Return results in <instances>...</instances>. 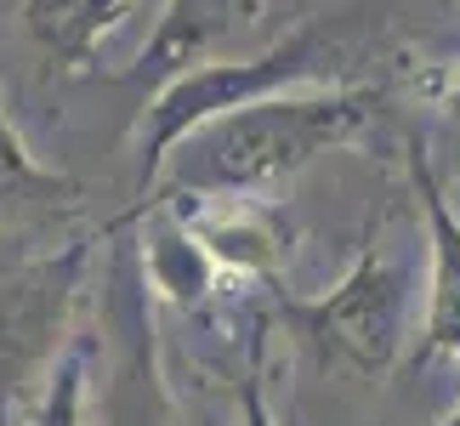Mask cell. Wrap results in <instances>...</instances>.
<instances>
[{
    "instance_id": "cell-1",
    "label": "cell",
    "mask_w": 460,
    "mask_h": 426,
    "mask_svg": "<svg viewBox=\"0 0 460 426\" xmlns=\"http://www.w3.org/2000/svg\"><path fill=\"white\" fill-rule=\"evenodd\" d=\"M381 58V23L376 6H341V12H318L307 23H296L285 40L251 51V58H217L199 63L188 75L165 80L159 92L143 102V120H137V205L143 210L159 188V171H165L171 148L182 142L193 126L217 120L227 109H244V102L279 97V92H330V85H369L358 80L364 63Z\"/></svg>"
},
{
    "instance_id": "cell-2",
    "label": "cell",
    "mask_w": 460,
    "mask_h": 426,
    "mask_svg": "<svg viewBox=\"0 0 460 426\" xmlns=\"http://www.w3.org/2000/svg\"><path fill=\"white\" fill-rule=\"evenodd\" d=\"M381 114V85L279 92L193 126L171 148L154 200H256L313 159L358 142ZM148 210V205H143Z\"/></svg>"
},
{
    "instance_id": "cell-3",
    "label": "cell",
    "mask_w": 460,
    "mask_h": 426,
    "mask_svg": "<svg viewBox=\"0 0 460 426\" xmlns=\"http://www.w3.org/2000/svg\"><path fill=\"white\" fill-rule=\"evenodd\" d=\"M415 284V256L398 251L386 239V222H376L352 268L324 296H273V318L313 352V364L381 381L403 364V347H410Z\"/></svg>"
},
{
    "instance_id": "cell-4",
    "label": "cell",
    "mask_w": 460,
    "mask_h": 426,
    "mask_svg": "<svg viewBox=\"0 0 460 426\" xmlns=\"http://www.w3.org/2000/svg\"><path fill=\"white\" fill-rule=\"evenodd\" d=\"M102 318H109V381H102L97 421L102 426H188L182 404L171 398L159 342L148 318V268L131 239H114V262L102 273Z\"/></svg>"
},
{
    "instance_id": "cell-5",
    "label": "cell",
    "mask_w": 460,
    "mask_h": 426,
    "mask_svg": "<svg viewBox=\"0 0 460 426\" xmlns=\"http://www.w3.org/2000/svg\"><path fill=\"white\" fill-rule=\"evenodd\" d=\"M410 182L420 217H427V318H420L415 364L432 359L460 364V217L432 171L427 142H410Z\"/></svg>"
},
{
    "instance_id": "cell-6",
    "label": "cell",
    "mask_w": 460,
    "mask_h": 426,
    "mask_svg": "<svg viewBox=\"0 0 460 426\" xmlns=\"http://www.w3.org/2000/svg\"><path fill=\"white\" fill-rule=\"evenodd\" d=\"M261 12H268V0H165L143 58L131 68V80L159 92L165 80L188 75V68L217 63V51L234 40L239 29L261 23Z\"/></svg>"
},
{
    "instance_id": "cell-7",
    "label": "cell",
    "mask_w": 460,
    "mask_h": 426,
    "mask_svg": "<svg viewBox=\"0 0 460 426\" xmlns=\"http://www.w3.org/2000/svg\"><path fill=\"white\" fill-rule=\"evenodd\" d=\"M171 205V200H159ZM182 227L199 239V251L222 268H234L244 279H273L285 268V234L273 227V217L261 210L256 200H193L188 205H171Z\"/></svg>"
},
{
    "instance_id": "cell-8",
    "label": "cell",
    "mask_w": 460,
    "mask_h": 426,
    "mask_svg": "<svg viewBox=\"0 0 460 426\" xmlns=\"http://www.w3.org/2000/svg\"><path fill=\"white\" fill-rule=\"evenodd\" d=\"M137 0H23V34L51 68H92Z\"/></svg>"
},
{
    "instance_id": "cell-9",
    "label": "cell",
    "mask_w": 460,
    "mask_h": 426,
    "mask_svg": "<svg viewBox=\"0 0 460 426\" xmlns=\"http://www.w3.org/2000/svg\"><path fill=\"white\" fill-rule=\"evenodd\" d=\"M85 393H92V347L85 342H68L58 347L46 381H40V398L23 426H85Z\"/></svg>"
},
{
    "instance_id": "cell-10",
    "label": "cell",
    "mask_w": 460,
    "mask_h": 426,
    "mask_svg": "<svg viewBox=\"0 0 460 426\" xmlns=\"http://www.w3.org/2000/svg\"><path fill=\"white\" fill-rule=\"evenodd\" d=\"M239 426H279L268 386H261V335H251V369L239 381Z\"/></svg>"
},
{
    "instance_id": "cell-11",
    "label": "cell",
    "mask_w": 460,
    "mask_h": 426,
    "mask_svg": "<svg viewBox=\"0 0 460 426\" xmlns=\"http://www.w3.org/2000/svg\"><path fill=\"white\" fill-rule=\"evenodd\" d=\"M449 114H455V126H460V80H455V92H449Z\"/></svg>"
},
{
    "instance_id": "cell-12",
    "label": "cell",
    "mask_w": 460,
    "mask_h": 426,
    "mask_svg": "<svg viewBox=\"0 0 460 426\" xmlns=\"http://www.w3.org/2000/svg\"><path fill=\"white\" fill-rule=\"evenodd\" d=\"M438 426H460V398H455V410H449L444 421H438Z\"/></svg>"
}]
</instances>
